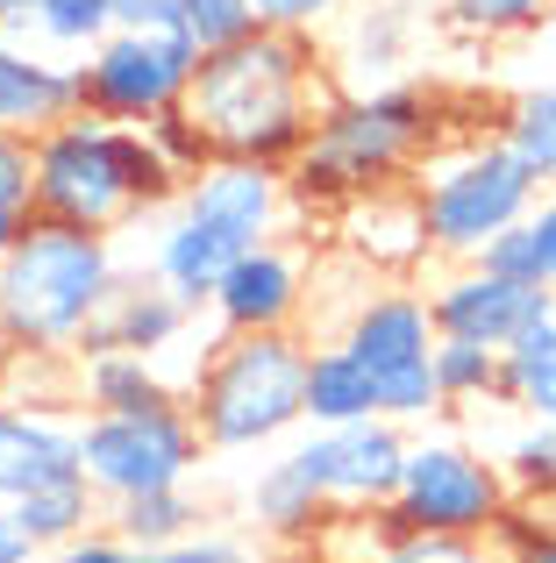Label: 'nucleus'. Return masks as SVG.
<instances>
[{
    "label": "nucleus",
    "mask_w": 556,
    "mask_h": 563,
    "mask_svg": "<svg viewBox=\"0 0 556 563\" xmlns=\"http://www.w3.org/2000/svg\"><path fill=\"white\" fill-rule=\"evenodd\" d=\"M329 100L335 93L321 43L300 29H257V36L200 57L186 114L214 143V157H257V165L286 172L307 151Z\"/></svg>",
    "instance_id": "f257e3e1"
},
{
    "label": "nucleus",
    "mask_w": 556,
    "mask_h": 563,
    "mask_svg": "<svg viewBox=\"0 0 556 563\" xmlns=\"http://www.w3.org/2000/svg\"><path fill=\"white\" fill-rule=\"evenodd\" d=\"M179 192H186V179L165 165L151 129H129V122H108V114L79 108L36 136V200H29V214H43V221L114 235L122 221L157 214Z\"/></svg>",
    "instance_id": "f03ea898"
},
{
    "label": "nucleus",
    "mask_w": 556,
    "mask_h": 563,
    "mask_svg": "<svg viewBox=\"0 0 556 563\" xmlns=\"http://www.w3.org/2000/svg\"><path fill=\"white\" fill-rule=\"evenodd\" d=\"M114 286H122L114 235L29 214L22 243L0 257V343L22 357L79 350V335L114 300Z\"/></svg>",
    "instance_id": "7ed1b4c3"
},
{
    "label": "nucleus",
    "mask_w": 556,
    "mask_h": 563,
    "mask_svg": "<svg viewBox=\"0 0 556 563\" xmlns=\"http://www.w3.org/2000/svg\"><path fill=\"white\" fill-rule=\"evenodd\" d=\"M429 93L414 86H371V93H335L321 108L307 151L286 165L292 200H357L371 186H392L429 151Z\"/></svg>",
    "instance_id": "20e7f679"
},
{
    "label": "nucleus",
    "mask_w": 556,
    "mask_h": 563,
    "mask_svg": "<svg viewBox=\"0 0 556 563\" xmlns=\"http://www.w3.org/2000/svg\"><path fill=\"white\" fill-rule=\"evenodd\" d=\"M186 407L208 450H271L307 421V343L292 329L222 335Z\"/></svg>",
    "instance_id": "39448f33"
},
{
    "label": "nucleus",
    "mask_w": 556,
    "mask_h": 563,
    "mask_svg": "<svg viewBox=\"0 0 556 563\" xmlns=\"http://www.w3.org/2000/svg\"><path fill=\"white\" fill-rule=\"evenodd\" d=\"M414 186H421V207H429L435 257H464V264L500 229L529 221L535 200L549 192L514 151H507V136L500 143H464V151H449V157H429Z\"/></svg>",
    "instance_id": "423d86ee"
},
{
    "label": "nucleus",
    "mask_w": 556,
    "mask_h": 563,
    "mask_svg": "<svg viewBox=\"0 0 556 563\" xmlns=\"http://www.w3.org/2000/svg\"><path fill=\"white\" fill-rule=\"evenodd\" d=\"M200 421L186 399L151 413H86L79 421V456H86V485L100 499H136V493H165V485H186L200 464Z\"/></svg>",
    "instance_id": "0eeeda50"
},
{
    "label": "nucleus",
    "mask_w": 556,
    "mask_h": 563,
    "mask_svg": "<svg viewBox=\"0 0 556 563\" xmlns=\"http://www.w3.org/2000/svg\"><path fill=\"white\" fill-rule=\"evenodd\" d=\"M193 71H200V51L179 36V29H114L108 43L86 51L79 86H86V108L93 114L129 122V129H151L157 114L186 108Z\"/></svg>",
    "instance_id": "6e6552de"
},
{
    "label": "nucleus",
    "mask_w": 556,
    "mask_h": 563,
    "mask_svg": "<svg viewBox=\"0 0 556 563\" xmlns=\"http://www.w3.org/2000/svg\"><path fill=\"white\" fill-rule=\"evenodd\" d=\"M514 514V485L492 456L471 442H414L392 493V521L400 528H435V536H492Z\"/></svg>",
    "instance_id": "1a4fd4ad"
},
{
    "label": "nucleus",
    "mask_w": 556,
    "mask_h": 563,
    "mask_svg": "<svg viewBox=\"0 0 556 563\" xmlns=\"http://www.w3.org/2000/svg\"><path fill=\"white\" fill-rule=\"evenodd\" d=\"M407 428L371 413V421H349V428H314L307 442H292V456L307 464V478L321 485L335 514H364V507H392L400 493V471H407Z\"/></svg>",
    "instance_id": "9d476101"
},
{
    "label": "nucleus",
    "mask_w": 556,
    "mask_h": 563,
    "mask_svg": "<svg viewBox=\"0 0 556 563\" xmlns=\"http://www.w3.org/2000/svg\"><path fill=\"white\" fill-rule=\"evenodd\" d=\"M429 314H435L443 335L507 350L514 335H529L535 321L556 314V286H521V278H500V272H486V264H464L443 286H429Z\"/></svg>",
    "instance_id": "9b49d317"
},
{
    "label": "nucleus",
    "mask_w": 556,
    "mask_h": 563,
    "mask_svg": "<svg viewBox=\"0 0 556 563\" xmlns=\"http://www.w3.org/2000/svg\"><path fill=\"white\" fill-rule=\"evenodd\" d=\"M179 207L200 214V221H214L222 235H236L243 250H257V243H278L292 186H286L278 165H257V157H214L200 179H186Z\"/></svg>",
    "instance_id": "f8f14e48"
},
{
    "label": "nucleus",
    "mask_w": 556,
    "mask_h": 563,
    "mask_svg": "<svg viewBox=\"0 0 556 563\" xmlns=\"http://www.w3.org/2000/svg\"><path fill=\"white\" fill-rule=\"evenodd\" d=\"M307 307V257L292 243H257L251 257H236L214 286L208 314L222 335H271L292 329Z\"/></svg>",
    "instance_id": "ddd939ff"
},
{
    "label": "nucleus",
    "mask_w": 556,
    "mask_h": 563,
    "mask_svg": "<svg viewBox=\"0 0 556 563\" xmlns=\"http://www.w3.org/2000/svg\"><path fill=\"white\" fill-rule=\"evenodd\" d=\"M193 314H200V307H186L157 272L151 278H122V286H114V300L93 314V329L79 335V357H100V350L165 357V350H179L186 335H193Z\"/></svg>",
    "instance_id": "4468645a"
},
{
    "label": "nucleus",
    "mask_w": 556,
    "mask_h": 563,
    "mask_svg": "<svg viewBox=\"0 0 556 563\" xmlns=\"http://www.w3.org/2000/svg\"><path fill=\"white\" fill-rule=\"evenodd\" d=\"M335 343L357 350V364H371V372L386 378V372H407V364H429L435 343H443V329H435V314H429L421 292L371 286L357 307H349V321H343Z\"/></svg>",
    "instance_id": "2eb2a0df"
},
{
    "label": "nucleus",
    "mask_w": 556,
    "mask_h": 563,
    "mask_svg": "<svg viewBox=\"0 0 556 563\" xmlns=\"http://www.w3.org/2000/svg\"><path fill=\"white\" fill-rule=\"evenodd\" d=\"M343 250L371 272H414L435 250L421 186H371L357 200H343Z\"/></svg>",
    "instance_id": "dca6fc26"
},
{
    "label": "nucleus",
    "mask_w": 556,
    "mask_h": 563,
    "mask_svg": "<svg viewBox=\"0 0 556 563\" xmlns=\"http://www.w3.org/2000/svg\"><path fill=\"white\" fill-rule=\"evenodd\" d=\"M71 478H86L79 428L51 421L43 407H14V399H0V493L22 499V493L71 485Z\"/></svg>",
    "instance_id": "f3484780"
},
{
    "label": "nucleus",
    "mask_w": 556,
    "mask_h": 563,
    "mask_svg": "<svg viewBox=\"0 0 556 563\" xmlns=\"http://www.w3.org/2000/svg\"><path fill=\"white\" fill-rule=\"evenodd\" d=\"M79 108H86L79 65H57V57H43V51H22V43H8V29H0V129L43 136V129H57Z\"/></svg>",
    "instance_id": "a211bd4d"
},
{
    "label": "nucleus",
    "mask_w": 556,
    "mask_h": 563,
    "mask_svg": "<svg viewBox=\"0 0 556 563\" xmlns=\"http://www.w3.org/2000/svg\"><path fill=\"white\" fill-rule=\"evenodd\" d=\"M79 399L86 413H151L171 407L179 385L157 357H136V350H100V357H79Z\"/></svg>",
    "instance_id": "6ab92c4d"
},
{
    "label": "nucleus",
    "mask_w": 556,
    "mask_h": 563,
    "mask_svg": "<svg viewBox=\"0 0 556 563\" xmlns=\"http://www.w3.org/2000/svg\"><path fill=\"white\" fill-rule=\"evenodd\" d=\"M378 413V372L357 364V350L321 343L307 350V428H349Z\"/></svg>",
    "instance_id": "aec40b11"
},
{
    "label": "nucleus",
    "mask_w": 556,
    "mask_h": 563,
    "mask_svg": "<svg viewBox=\"0 0 556 563\" xmlns=\"http://www.w3.org/2000/svg\"><path fill=\"white\" fill-rule=\"evenodd\" d=\"M251 514H257V528L278 542H314L321 536V521H329V499H321V485L307 478V464L300 456H271L265 471H257V485H251Z\"/></svg>",
    "instance_id": "412c9836"
},
{
    "label": "nucleus",
    "mask_w": 556,
    "mask_h": 563,
    "mask_svg": "<svg viewBox=\"0 0 556 563\" xmlns=\"http://www.w3.org/2000/svg\"><path fill=\"white\" fill-rule=\"evenodd\" d=\"M500 407L521 421H556V314L500 350Z\"/></svg>",
    "instance_id": "4be33fe9"
},
{
    "label": "nucleus",
    "mask_w": 556,
    "mask_h": 563,
    "mask_svg": "<svg viewBox=\"0 0 556 563\" xmlns=\"http://www.w3.org/2000/svg\"><path fill=\"white\" fill-rule=\"evenodd\" d=\"M8 514H14V528H22L36 550H57V542L93 536V521H100V493H93L86 478H71V485H43V493L8 499Z\"/></svg>",
    "instance_id": "5701e85b"
},
{
    "label": "nucleus",
    "mask_w": 556,
    "mask_h": 563,
    "mask_svg": "<svg viewBox=\"0 0 556 563\" xmlns=\"http://www.w3.org/2000/svg\"><path fill=\"white\" fill-rule=\"evenodd\" d=\"M200 521L208 514L186 499V485H165V493H136V499H114L108 507V528L122 542H136V550H165V542H186L200 536Z\"/></svg>",
    "instance_id": "b1692460"
},
{
    "label": "nucleus",
    "mask_w": 556,
    "mask_h": 563,
    "mask_svg": "<svg viewBox=\"0 0 556 563\" xmlns=\"http://www.w3.org/2000/svg\"><path fill=\"white\" fill-rule=\"evenodd\" d=\"M22 29L57 57H86L93 43L114 36V0H36Z\"/></svg>",
    "instance_id": "393cba45"
},
{
    "label": "nucleus",
    "mask_w": 556,
    "mask_h": 563,
    "mask_svg": "<svg viewBox=\"0 0 556 563\" xmlns=\"http://www.w3.org/2000/svg\"><path fill=\"white\" fill-rule=\"evenodd\" d=\"M507 151H514L543 186H556V79L529 86V93L507 108Z\"/></svg>",
    "instance_id": "a878e982"
},
{
    "label": "nucleus",
    "mask_w": 556,
    "mask_h": 563,
    "mask_svg": "<svg viewBox=\"0 0 556 563\" xmlns=\"http://www.w3.org/2000/svg\"><path fill=\"white\" fill-rule=\"evenodd\" d=\"M435 385H443V407H471V399H500V350L443 335L435 343Z\"/></svg>",
    "instance_id": "bb28decb"
},
{
    "label": "nucleus",
    "mask_w": 556,
    "mask_h": 563,
    "mask_svg": "<svg viewBox=\"0 0 556 563\" xmlns=\"http://www.w3.org/2000/svg\"><path fill=\"white\" fill-rule=\"evenodd\" d=\"M500 471L514 493L529 499H556V421H529L514 442L500 450Z\"/></svg>",
    "instance_id": "cd10ccee"
},
{
    "label": "nucleus",
    "mask_w": 556,
    "mask_h": 563,
    "mask_svg": "<svg viewBox=\"0 0 556 563\" xmlns=\"http://www.w3.org/2000/svg\"><path fill=\"white\" fill-rule=\"evenodd\" d=\"M257 29H265V22H257L251 0H186V8H179V36L193 43L200 57H208V51H229V43L257 36Z\"/></svg>",
    "instance_id": "c85d7f7f"
},
{
    "label": "nucleus",
    "mask_w": 556,
    "mask_h": 563,
    "mask_svg": "<svg viewBox=\"0 0 556 563\" xmlns=\"http://www.w3.org/2000/svg\"><path fill=\"white\" fill-rule=\"evenodd\" d=\"M400 43H407V14L400 8H357L349 14V57L343 65H364L371 86H378V71L400 65ZM371 86H364V93H371Z\"/></svg>",
    "instance_id": "c756f323"
},
{
    "label": "nucleus",
    "mask_w": 556,
    "mask_h": 563,
    "mask_svg": "<svg viewBox=\"0 0 556 563\" xmlns=\"http://www.w3.org/2000/svg\"><path fill=\"white\" fill-rule=\"evenodd\" d=\"M378 413L400 428L429 421V413H443V385H435V364H407V372H386L378 378Z\"/></svg>",
    "instance_id": "7c9ffc66"
},
{
    "label": "nucleus",
    "mask_w": 556,
    "mask_h": 563,
    "mask_svg": "<svg viewBox=\"0 0 556 563\" xmlns=\"http://www.w3.org/2000/svg\"><path fill=\"white\" fill-rule=\"evenodd\" d=\"M556 0H449V22L464 29V36H521V29H535Z\"/></svg>",
    "instance_id": "2f4dec72"
},
{
    "label": "nucleus",
    "mask_w": 556,
    "mask_h": 563,
    "mask_svg": "<svg viewBox=\"0 0 556 563\" xmlns=\"http://www.w3.org/2000/svg\"><path fill=\"white\" fill-rule=\"evenodd\" d=\"M471 264H486V272H500V278H521V286H549V278H543V235H535V214L514 221V229H500Z\"/></svg>",
    "instance_id": "473e14b6"
},
{
    "label": "nucleus",
    "mask_w": 556,
    "mask_h": 563,
    "mask_svg": "<svg viewBox=\"0 0 556 563\" xmlns=\"http://www.w3.org/2000/svg\"><path fill=\"white\" fill-rule=\"evenodd\" d=\"M378 563H507L486 550V536H435V528H400V542H392Z\"/></svg>",
    "instance_id": "72a5a7b5"
},
{
    "label": "nucleus",
    "mask_w": 556,
    "mask_h": 563,
    "mask_svg": "<svg viewBox=\"0 0 556 563\" xmlns=\"http://www.w3.org/2000/svg\"><path fill=\"white\" fill-rule=\"evenodd\" d=\"M151 143H157V151H165V165L179 172V179H200V172L214 165V143L200 136V122H193V114H186V108L157 114V122H151Z\"/></svg>",
    "instance_id": "f704fd0d"
},
{
    "label": "nucleus",
    "mask_w": 556,
    "mask_h": 563,
    "mask_svg": "<svg viewBox=\"0 0 556 563\" xmlns=\"http://www.w3.org/2000/svg\"><path fill=\"white\" fill-rule=\"evenodd\" d=\"M36 200V136L0 129V207H29Z\"/></svg>",
    "instance_id": "c9c22d12"
},
{
    "label": "nucleus",
    "mask_w": 556,
    "mask_h": 563,
    "mask_svg": "<svg viewBox=\"0 0 556 563\" xmlns=\"http://www.w3.org/2000/svg\"><path fill=\"white\" fill-rule=\"evenodd\" d=\"M143 563H257L251 542H236V536H186V542H165V550H143Z\"/></svg>",
    "instance_id": "e433bc0d"
},
{
    "label": "nucleus",
    "mask_w": 556,
    "mask_h": 563,
    "mask_svg": "<svg viewBox=\"0 0 556 563\" xmlns=\"http://www.w3.org/2000/svg\"><path fill=\"white\" fill-rule=\"evenodd\" d=\"M251 8H257V22H265V29H300V36H314L321 22H335L343 0H251Z\"/></svg>",
    "instance_id": "4c0bfd02"
},
{
    "label": "nucleus",
    "mask_w": 556,
    "mask_h": 563,
    "mask_svg": "<svg viewBox=\"0 0 556 563\" xmlns=\"http://www.w3.org/2000/svg\"><path fill=\"white\" fill-rule=\"evenodd\" d=\"M36 563H143V550H136V542H122V536H79V542L43 550Z\"/></svg>",
    "instance_id": "58836bf2"
},
{
    "label": "nucleus",
    "mask_w": 556,
    "mask_h": 563,
    "mask_svg": "<svg viewBox=\"0 0 556 563\" xmlns=\"http://www.w3.org/2000/svg\"><path fill=\"white\" fill-rule=\"evenodd\" d=\"M186 0H114V29H179Z\"/></svg>",
    "instance_id": "ea45409f"
},
{
    "label": "nucleus",
    "mask_w": 556,
    "mask_h": 563,
    "mask_svg": "<svg viewBox=\"0 0 556 563\" xmlns=\"http://www.w3.org/2000/svg\"><path fill=\"white\" fill-rule=\"evenodd\" d=\"M535 235H543V278L556 286V186L535 200Z\"/></svg>",
    "instance_id": "a19ab883"
},
{
    "label": "nucleus",
    "mask_w": 556,
    "mask_h": 563,
    "mask_svg": "<svg viewBox=\"0 0 556 563\" xmlns=\"http://www.w3.org/2000/svg\"><path fill=\"white\" fill-rule=\"evenodd\" d=\"M36 556L43 550L22 536V528H14V514H0V563H36Z\"/></svg>",
    "instance_id": "79ce46f5"
},
{
    "label": "nucleus",
    "mask_w": 556,
    "mask_h": 563,
    "mask_svg": "<svg viewBox=\"0 0 556 563\" xmlns=\"http://www.w3.org/2000/svg\"><path fill=\"white\" fill-rule=\"evenodd\" d=\"M507 563H556V536H521Z\"/></svg>",
    "instance_id": "37998d69"
},
{
    "label": "nucleus",
    "mask_w": 556,
    "mask_h": 563,
    "mask_svg": "<svg viewBox=\"0 0 556 563\" xmlns=\"http://www.w3.org/2000/svg\"><path fill=\"white\" fill-rule=\"evenodd\" d=\"M22 229H29V207H0V257L22 243Z\"/></svg>",
    "instance_id": "c03bdc74"
},
{
    "label": "nucleus",
    "mask_w": 556,
    "mask_h": 563,
    "mask_svg": "<svg viewBox=\"0 0 556 563\" xmlns=\"http://www.w3.org/2000/svg\"><path fill=\"white\" fill-rule=\"evenodd\" d=\"M29 8H36V0H0V29H22Z\"/></svg>",
    "instance_id": "a18cd8bd"
},
{
    "label": "nucleus",
    "mask_w": 556,
    "mask_h": 563,
    "mask_svg": "<svg viewBox=\"0 0 556 563\" xmlns=\"http://www.w3.org/2000/svg\"><path fill=\"white\" fill-rule=\"evenodd\" d=\"M0 514H8V493H0Z\"/></svg>",
    "instance_id": "49530a36"
}]
</instances>
